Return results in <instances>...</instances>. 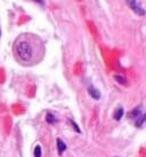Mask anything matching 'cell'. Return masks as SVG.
<instances>
[{
	"mask_svg": "<svg viewBox=\"0 0 146 157\" xmlns=\"http://www.w3.org/2000/svg\"><path fill=\"white\" fill-rule=\"evenodd\" d=\"M14 55L24 66H35L42 60L45 45L41 39L32 33L18 36L14 43Z\"/></svg>",
	"mask_w": 146,
	"mask_h": 157,
	"instance_id": "6da1fadb",
	"label": "cell"
},
{
	"mask_svg": "<svg viewBox=\"0 0 146 157\" xmlns=\"http://www.w3.org/2000/svg\"><path fill=\"white\" fill-rule=\"evenodd\" d=\"M127 1H128L129 6H130L136 13H138L139 15H144V9L141 8V7H138L137 4H136V0H127Z\"/></svg>",
	"mask_w": 146,
	"mask_h": 157,
	"instance_id": "7a4b0ae2",
	"label": "cell"
},
{
	"mask_svg": "<svg viewBox=\"0 0 146 157\" xmlns=\"http://www.w3.org/2000/svg\"><path fill=\"white\" fill-rule=\"evenodd\" d=\"M57 150H58V154H63L66 150V144L64 141H62L60 139H57Z\"/></svg>",
	"mask_w": 146,
	"mask_h": 157,
	"instance_id": "3957f363",
	"label": "cell"
},
{
	"mask_svg": "<svg viewBox=\"0 0 146 157\" xmlns=\"http://www.w3.org/2000/svg\"><path fill=\"white\" fill-rule=\"evenodd\" d=\"M88 91H89V94L94 98L95 100H98L99 98H100V93H99V91L98 90H96L95 87H93V86L88 88Z\"/></svg>",
	"mask_w": 146,
	"mask_h": 157,
	"instance_id": "277c9868",
	"label": "cell"
},
{
	"mask_svg": "<svg viewBox=\"0 0 146 157\" xmlns=\"http://www.w3.org/2000/svg\"><path fill=\"white\" fill-rule=\"evenodd\" d=\"M144 122H145V115H139L137 118H136V126L137 127H141V126H143V124H144Z\"/></svg>",
	"mask_w": 146,
	"mask_h": 157,
	"instance_id": "5b68a950",
	"label": "cell"
},
{
	"mask_svg": "<svg viewBox=\"0 0 146 157\" xmlns=\"http://www.w3.org/2000/svg\"><path fill=\"white\" fill-rule=\"evenodd\" d=\"M122 116H123V109H122V108L116 109L115 113H114V115H113V117H114L115 121H120L121 118H122Z\"/></svg>",
	"mask_w": 146,
	"mask_h": 157,
	"instance_id": "8992f818",
	"label": "cell"
},
{
	"mask_svg": "<svg viewBox=\"0 0 146 157\" xmlns=\"http://www.w3.org/2000/svg\"><path fill=\"white\" fill-rule=\"evenodd\" d=\"M35 157H41V147H40L39 144L35 148Z\"/></svg>",
	"mask_w": 146,
	"mask_h": 157,
	"instance_id": "52a82bcc",
	"label": "cell"
},
{
	"mask_svg": "<svg viewBox=\"0 0 146 157\" xmlns=\"http://www.w3.org/2000/svg\"><path fill=\"white\" fill-rule=\"evenodd\" d=\"M47 122L50 123V124H53V123L55 122V118H54V116H53L52 113H48L47 115Z\"/></svg>",
	"mask_w": 146,
	"mask_h": 157,
	"instance_id": "ba28073f",
	"label": "cell"
},
{
	"mask_svg": "<svg viewBox=\"0 0 146 157\" xmlns=\"http://www.w3.org/2000/svg\"><path fill=\"white\" fill-rule=\"evenodd\" d=\"M115 79L116 80H120V83H122V84L126 83V79L122 78V77H120V76H115Z\"/></svg>",
	"mask_w": 146,
	"mask_h": 157,
	"instance_id": "9c48e42d",
	"label": "cell"
},
{
	"mask_svg": "<svg viewBox=\"0 0 146 157\" xmlns=\"http://www.w3.org/2000/svg\"><path fill=\"white\" fill-rule=\"evenodd\" d=\"M35 1H37V2H39V4H42V0H35Z\"/></svg>",
	"mask_w": 146,
	"mask_h": 157,
	"instance_id": "30bf717a",
	"label": "cell"
},
{
	"mask_svg": "<svg viewBox=\"0 0 146 157\" xmlns=\"http://www.w3.org/2000/svg\"><path fill=\"white\" fill-rule=\"evenodd\" d=\"M0 35H1V31H0Z\"/></svg>",
	"mask_w": 146,
	"mask_h": 157,
	"instance_id": "8fae6325",
	"label": "cell"
}]
</instances>
